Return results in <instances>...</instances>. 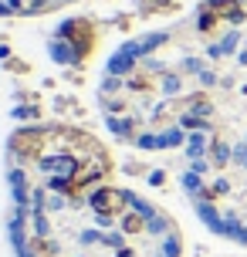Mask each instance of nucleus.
Here are the masks:
<instances>
[{"label":"nucleus","mask_w":247,"mask_h":257,"mask_svg":"<svg viewBox=\"0 0 247 257\" xmlns=\"http://www.w3.org/2000/svg\"><path fill=\"white\" fill-rule=\"evenodd\" d=\"M48 142H51V132H38V128H27V132H17L14 136V153L21 156L24 163H38L41 153L48 149Z\"/></svg>","instance_id":"1"},{"label":"nucleus","mask_w":247,"mask_h":257,"mask_svg":"<svg viewBox=\"0 0 247 257\" xmlns=\"http://www.w3.org/2000/svg\"><path fill=\"white\" fill-rule=\"evenodd\" d=\"M126 193L122 190H112V186H102V190H95L91 196V206L102 213V217H115V213H126Z\"/></svg>","instance_id":"2"},{"label":"nucleus","mask_w":247,"mask_h":257,"mask_svg":"<svg viewBox=\"0 0 247 257\" xmlns=\"http://www.w3.org/2000/svg\"><path fill=\"white\" fill-rule=\"evenodd\" d=\"M75 48H78V54H88L91 51V41H95V27H91V21H85V17H78V21H68L65 31H61Z\"/></svg>","instance_id":"3"},{"label":"nucleus","mask_w":247,"mask_h":257,"mask_svg":"<svg viewBox=\"0 0 247 257\" xmlns=\"http://www.w3.org/2000/svg\"><path fill=\"white\" fill-rule=\"evenodd\" d=\"M203 11H210L213 17H220V21H244V11H240V4L237 0H210Z\"/></svg>","instance_id":"4"},{"label":"nucleus","mask_w":247,"mask_h":257,"mask_svg":"<svg viewBox=\"0 0 247 257\" xmlns=\"http://www.w3.org/2000/svg\"><path fill=\"white\" fill-rule=\"evenodd\" d=\"M146 230V217L143 213H122V233H129V237H136V233Z\"/></svg>","instance_id":"5"},{"label":"nucleus","mask_w":247,"mask_h":257,"mask_svg":"<svg viewBox=\"0 0 247 257\" xmlns=\"http://www.w3.org/2000/svg\"><path fill=\"white\" fill-rule=\"evenodd\" d=\"M220 24H223V21H220V17H213L210 11H203V14H200V31H203V34H210V31H217Z\"/></svg>","instance_id":"6"},{"label":"nucleus","mask_w":247,"mask_h":257,"mask_svg":"<svg viewBox=\"0 0 247 257\" xmlns=\"http://www.w3.org/2000/svg\"><path fill=\"white\" fill-rule=\"evenodd\" d=\"M44 0H17V11H41Z\"/></svg>","instance_id":"7"},{"label":"nucleus","mask_w":247,"mask_h":257,"mask_svg":"<svg viewBox=\"0 0 247 257\" xmlns=\"http://www.w3.org/2000/svg\"><path fill=\"white\" fill-rule=\"evenodd\" d=\"M132 85H136V88H153V81H146V75H136V78H132Z\"/></svg>","instance_id":"8"}]
</instances>
